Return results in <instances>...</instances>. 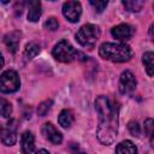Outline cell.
<instances>
[{
	"label": "cell",
	"mask_w": 154,
	"mask_h": 154,
	"mask_svg": "<svg viewBox=\"0 0 154 154\" xmlns=\"http://www.w3.org/2000/svg\"><path fill=\"white\" fill-rule=\"evenodd\" d=\"M95 109L99 114L96 137L99 142L102 144H112L118 134L119 107L107 96L100 95L95 100Z\"/></svg>",
	"instance_id": "cell-1"
},
{
	"label": "cell",
	"mask_w": 154,
	"mask_h": 154,
	"mask_svg": "<svg viewBox=\"0 0 154 154\" xmlns=\"http://www.w3.org/2000/svg\"><path fill=\"white\" fill-rule=\"evenodd\" d=\"M99 55L102 59L113 63H125L132 58V51L124 43L105 42L99 48Z\"/></svg>",
	"instance_id": "cell-2"
},
{
	"label": "cell",
	"mask_w": 154,
	"mask_h": 154,
	"mask_svg": "<svg viewBox=\"0 0 154 154\" xmlns=\"http://www.w3.org/2000/svg\"><path fill=\"white\" fill-rule=\"evenodd\" d=\"M99 37H100V29H99L97 25H94V24L83 25L76 34L77 42L81 46L87 47L89 49L94 48V46L96 45Z\"/></svg>",
	"instance_id": "cell-3"
},
{
	"label": "cell",
	"mask_w": 154,
	"mask_h": 154,
	"mask_svg": "<svg viewBox=\"0 0 154 154\" xmlns=\"http://www.w3.org/2000/svg\"><path fill=\"white\" fill-rule=\"evenodd\" d=\"M77 53L76 49L72 47L71 43H69L67 41L65 40H61L60 42H58L53 51H52V54L53 57L60 61V63H71L75 60V58L77 57Z\"/></svg>",
	"instance_id": "cell-4"
},
{
	"label": "cell",
	"mask_w": 154,
	"mask_h": 154,
	"mask_svg": "<svg viewBox=\"0 0 154 154\" xmlns=\"http://www.w3.org/2000/svg\"><path fill=\"white\" fill-rule=\"evenodd\" d=\"M20 81L18 73L14 70H6L0 75V91L8 94L14 93L19 89Z\"/></svg>",
	"instance_id": "cell-5"
},
{
	"label": "cell",
	"mask_w": 154,
	"mask_h": 154,
	"mask_svg": "<svg viewBox=\"0 0 154 154\" xmlns=\"http://www.w3.org/2000/svg\"><path fill=\"white\" fill-rule=\"evenodd\" d=\"M0 138L5 146H13L17 142V125L16 120H11L0 126Z\"/></svg>",
	"instance_id": "cell-6"
},
{
	"label": "cell",
	"mask_w": 154,
	"mask_h": 154,
	"mask_svg": "<svg viewBox=\"0 0 154 154\" xmlns=\"http://www.w3.org/2000/svg\"><path fill=\"white\" fill-rule=\"evenodd\" d=\"M63 14L64 17L71 22L76 23L79 20L82 14V5L78 1H66L63 4Z\"/></svg>",
	"instance_id": "cell-7"
},
{
	"label": "cell",
	"mask_w": 154,
	"mask_h": 154,
	"mask_svg": "<svg viewBox=\"0 0 154 154\" xmlns=\"http://www.w3.org/2000/svg\"><path fill=\"white\" fill-rule=\"evenodd\" d=\"M137 82L135 76L129 71L125 70L122 72L120 75V79H119V90L122 94H130L136 89Z\"/></svg>",
	"instance_id": "cell-8"
},
{
	"label": "cell",
	"mask_w": 154,
	"mask_h": 154,
	"mask_svg": "<svg viewBox=\"0 0 154 154\" xmlns=\"http://www.w3.org/2000/svg\"><path fill=\"white\" fill-rule=\"evenodd\" d=\"M41 132L46 140H48L53 144H60L63 141V135L52 123H45L41 128Z\"/></svg>",
	"instance_id": "cell-9"
},
{
	"label": "cell",
	"mask_w": 154,
	"mask_h": 154,
	"mask_svg": "<svg viewBox=\"0 0 154 154\" xmlns=\"http://www.w3.org/2000/svg\"><path fill=\"white\" fill-rule=\"evenodd\" d=\"M111 34L114 38H117L119 41H128L132 36L134 29L129 24L123 23V24H118V25L113 26L111 30Z\"/></svg>",
	"instance_id": "cell-10"
},
{
	"label": "cell",
	"mask_w": 154,
	"mask_h": 154,
	"mask_svg": "<svg viewBox=\"0 0 154 154\" xmlns=\"http://www.w3.org/2000/svg\"><path fill=\"white\" fill-rule=\"evenodd\" d=\"M20 36H22V34L18 30L11 31L4 36V42L11 53H16L18 51V47L20 43Z\"/></svg>",
	"instance_id": "cell-11"
},
{
	"label": "cell",
	"mask_w": 154,
	"mask_h": 154,
	"mask_svg": "<svg viewBox=\"0 0 154 154\" xmlns=\"http://www.w3.org/2000/svg\"><path fill=\"white\" fill-rule=\"evenodd\" d=\"M20 149L23 154H31L35 149V137L30 131H24L20 136Z\"/></svg>",
	"instance_id": "cell-12"
},
{
	"label": "cell",
	"mask_w": 154,
	"mask_h": 154,
	"mask_svg": "<svg viewBox=\"0 0 154 154\" xmlns=\"http://www.w3.org/2000/svg\"><path fill=\"white\" fill-rule=\"evenodd\" d=\"M41 17V2L31 0L28 2V19L30 22H37Z\"/></svg>",
	"instance_id": "cell-13"
},
{
	"label": "cell",
	"mask_w": 154,
	"mask_h": 154,
	"mask_svg": "<svg viewBox=\"0 0 154 154\" xmlns=\"http://www.w3.org/2000/svg\"><path fill=\"white\" fill-rule=\"evenodd\" d=\"M73 113L70 109H63L59 116H58V123L59 125H61L64 129H69L71 128V125L73 124Z\"/></svg>",
	"instance_id": "cell-14"
},
{
	"label": "cell",
	"mask_w": 154,
	"mask_h": 154,
	"mask_svg": "<svg viewBox=\"0 0 154 154\" xmlns=\"http://www.w3.org/2000/svg\"><path fill=\"white\" fill-rule=\"evenodd\" d=\"M116 154H137V148L131 141H123L116 147Z\"/></svg>",
	"instance_id": "cell-15"
},
{
	"label": "cell",
	"mask_w": 154,
	"mask_h": 154,
	"mask_svg": "<svg viewBox=\"0 0 154 154\" xmlns=\"http://www.w3.org/2000/svg\"><path fill=\"white\" fill-rule=\"evenodd\" d=\"M142 63L146 67L148 76L152 77L154 73V53L153 52H146L142 55Z\"/></svg>",
	"instance_id": "cell-16"
},
{
	"label": "cell",
	"mask_w": 154,
	"mask_h": 154,
	"mask_svg": "<svg viewBox=\"0 0 154 154\" xmlns=\"http://www.w3.org/2000/svg\"><path fill=\"white\" fill-rule=\"evenodd\" d=\"M38 53H40V46H38L36 42H29V43L25 46L24 57H25L28 60L34 59Z\"/></svg>",
	"instance_id": "cell-17"
},
{
	"label": "cell",
	"mask_w": 154,
	"mask_h": 154,
	"mask_svg": "<svg viewBox=\"0 0 154 154\" xmlns=\"http://www.w3.org/2000/svg\"><path fill=\"white\" fill-rule=\"evenodd\" d=\"M143 5H144V2L141 0H125V1H123V6L128 11H131V12H138Z\"/></svg>",
	"instance_id": "cell-18"
},
{
	"label": "cell",
	"mask_w": 154,
	"mask_h": 154,
	"mask_svg": "<svg viewBox=\"0 0 154 154\" xmlns=\"http://www.w3.org/2000/svg\"><path fill=\"white\" fill-rule=\"evenodd\" d=\"M11 113H12L11 103L6 99L0 96V116L4 117V118H8L11 116Z\"/></svg>",
	"instance_id": "cell-19"
},
{
	"label": "cell",
	"mask_w": 154,
	"mask_h": 154,
	"mask_svg": "<svg viewBox=\"0 0 154 154\" xmlns=\"http://www.w3.org/2000/svg\"><path fill=\"white\" fill-rule=\"evenodd\" d=\"M144 131L147 136L150 138V143H153V134H154V120L152 118H148L144 120Z\"/></svg>",
	"instance_id": "cell-20"
},
{
	"label": "cell",
	"mask_w": 154,
	"mask_h": 154,
	"mask_svg": "<svg viewBox=\"0 0 154 154\" xmlns=\"http://www.w3.org/2000/svg\"><path fill=\"white\" fill-rule=\"evenodd\" d=\"M52 103H53V101H52V100L42 101V102L38 105V107H37V114H38V116H41V117L46 116V114H47V112L49 111V108H51Z\"/></svg>",
	"instance_id": "cell-21"
},
{
	"label": "cell",
	"mask_w": 154,
	"mask_h": 154,
	"mask_svg": "<svg viewBox=\"0 0 154 154\" xmlns=\"http://www.w3.org/2000/svg\"><path fill=\"white\" fill-rule=\"evenodd\" d=\"M45 28L47 29V30H51V31H54V30H57L58 28H59V23H58V20L54 18V17H51V18H48L46 22H45Z\"/></svg>",
	"instance_id": "cell-22"
},
{
	"label": "cell",
	"mask_w": 154,
	"mask_h": 154,
	"mask_svg": "<svg viewBox=\"0 0 154 154\" xmlns=\"http://www.w3.org/2000/svg\"><path fill=\"white\" fill-rule=\"evenodd\" d=\"M90 2V5L94 7V10L96 11V12H102L103 10H105V7L107 6V1H99V0H90L89 1Z\"/></svg>",
	"instance_id": "cell-23"
},
{
	"label": "cell",
	"mask_w": 154,
	"mask_h": 154,
	"mask_svg": "<svg viewBox=\"0 0 154 154\" xmlns=\"http://www.w3.org/2000/svg\"><path fill=\"white\" fill-rule=\"evenodd\" d=\"M128 128H129V131H130V134H131L132 136H136V137L140 136L141 129H140V125H138L137 122H130L129 125H128Z\"/></svg>",
	"instance_id": "cell-24"
},
{
	"label": "cell",
	"mask_w": 154,
	"mask_h": 154,
	"mask_svg": "<svg viewBox=\"0 0 154 154\" xmlns=\"http://www.w3.org/2000/svg\"><path fill=\"white\" fill-rule=\"evenodd\" d=\"M35 154H51L48 150H46V149H40V150H37Z\"/></svg>",
	"instance_id": "cell-25"
},
{
	"label": "cell",
	"mask_w": 154,
	"mask_h": 154,
	"mask_svg": "<svg viewBox=\"0 0 154 154\" xmlns=\"http://www.w3.org/2000/svg\"><path fill=\"white\" fill-rule=\"evenodd\" d=\"M4 64H5V60H4V57H2V54L0 53V69L4 66Z\"/></svg>",
	"instance_id": "cell-26"
},
{
	"label": "cell",
	"mask_w": 154,
	"mask_h": 154,
	"mask_svg": "<svg viewBox=\"0 0 154 154\" xmlns=\"http://www.w3.org/2000/svg\"><path fill=\"white\" fill-rule=\"evenodd\" d=\"M73 154H85V153H83L81 150H76V152H73Z\"/></svg>",
	"instance_id": "cell-27"
}]
</instances>
